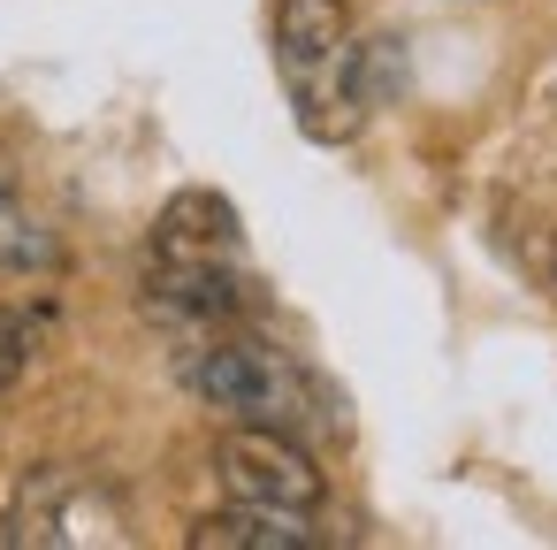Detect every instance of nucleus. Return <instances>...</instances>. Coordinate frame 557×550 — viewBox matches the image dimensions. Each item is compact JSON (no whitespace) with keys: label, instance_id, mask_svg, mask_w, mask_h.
<instances>
[{"label":"nucleus","instance_id":"1","mask_svg":"<svg viewBox=\"0 0 557 550\" xmlns=\"http://www.w3.org/2000/svg\"><path fill=\"white\" fill-rule=\"evenodd\" d=\"M275 70L306 138L344 146L367 123L359 100V39L344 0H275Z\"/></svg>","mask_w":557,"mask_h":550},{"label":"nucleus","instance_id":"2","mask_svg":"<svg viewBox=\"0 0 557 550\" xmlns=\"http://www.w3.org/2000/svg\"><path fill=\"white\" fill-rule=\"evenodd\" d=\"M184 382L199 405L230 413V420H252V428H306L313 420V382L268 344V337H222V344H199L184 359Z\"/></svg>","mask_w":557,"mask_h":550},{"label":"nucleus","instance_id":"3","mask_svg":"<svg viewBox=\"0 0 557 550\" xmlns=\"http://www.w3.org/2000/svg\"><path fill=\"white\" fill-rule=\"evenodd\" d=\"M9 542H24V550H92V542L115 550V542H131V512L92 466H32L16 481V504H9Z\"/></svg>","mask_w":557,"mask_h":550},{"label":"nucleus","instance_id":"4","mask_svg":"<svg viewBox=\"0 0 557 550\" xmlns=\"http://www.w3.org/2000/svg\"><path fill=\"white\" fill-rule=\"evenodd\" d=\"M214 474H222V489L237 497V504H268V512H321V497H329V474H321V459L290 436V428H252V420H237L222 443H214Z\"/></svg>","mask_w":557,"mask_h":550},{"label":"nucleus","instance_id":"5","mask_svg":"<svg viewBox=\"0 0 557 550\" xmlns=\"http://www.w3.org/2000/svg\"><path fill=\"white\" fill-rule=\"evenodd\" d=\"M245 230L222 192H176L153 222V260H199V268H237Z\"/></svg>","mask_w":557,"mask_h":550},{"label":"nucleus","instance_id":"6","mask_svg":"<svg viewBox=\"0 0 557 550\" xmlns=\"http://www.w3.org/2000/svg\"><path fill=\"white\" fill-rule=\"evenodd\" d=\"M191 550H313L306 512H268V504H237L191 520Z\"/></svg>","mask_w":557,"mask_h":550},{"label":"nucleus","instance_id":"7","mask_svg":"<svg viewBox=\"0 0 557 550\" xmlns=\"http://www.w3.org/2000/svg\"><path fill=\"white\" fill-rule=\"evenodd\" d=\"M0 268H24V276L62 268V237H54L47 222H32L9 192H0Z\"/></svg>","mask_w":557,"mask_h":550},{"label":"nucleus","instance_id":"8","mask_svg":"<svg viewBox=\"0 0 557 550\" xmlns=\"http://www.w3.org/2000/svg\"><path fill=\"white\" fill-rule=\"evenodd\" d=\"M24 367H32V337H24V321L0 314V398L24 382Z\"/></svg>","mask_w":557,"mask_h":550}]
</instances>
